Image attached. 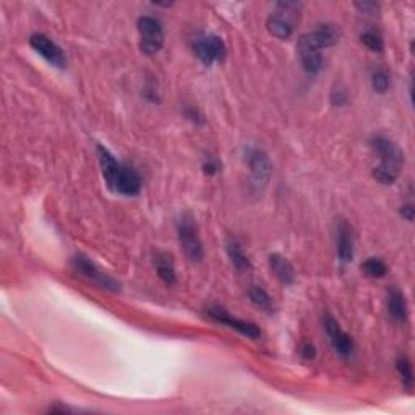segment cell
Wrapping results in <instances>:
<instances>
[{
	"instance_id": "obj_1",
	"label": "cell",
	"mask_w": 415,
	"mask_h": 415,
	"mask_svg": "<svg viewBox=\"0 0 415 415\" xmlns=\"http://www.w3.org/2000/svg\"><path fill=\"white\" fill-rule=\"evenodd\" d=\"M370 148L378 157V164L373 168V179L383 185H392L403 170L404 151L385 135H375L370 139Z\"/></svg>"
},
{
	"instance_id": "obj_2",
	"label": "cell",
	"mask_w": 415,
	"mask_h": 415,
	"mask_svg": "<svg viewBox=\"0 0 415 415\" xmlns=\"http://www.w3.org/2000/svg\"><path fill=\"white\" fill-rule=\"evenodd\" d=\"M300 12L302 3L299 2H278L266 20L269 34L281 41L291 38L300 20Z\"/></svg>"
},
{
	"instance_id": "obj_3",
	"label": "cell",
	"mask_w": 415,
	"mask_h": 415,
	"mask_svg": "<svg viewBox=\"0 0 415 415\" xmlns=\"http://www.w3.org/2000/svg\"><path fill=\"white\" fill-rule=\"evenodd\" d=\"M243 162L250 174V188L255 193H261L269 183L273 175V162L268 153L256 146H248L243 151Z\"/></svg>"
},
{
	"instance_id": "obj_4",
	"label": "cell",
	"mask_w": 415,
	"mask_h": 415,
	"mask_svg": "<svg viewBox=\"0 0 415 415\" xmlns=\"http://www.w3.org/2000/svg\"><path fill=\"white\" fill-rule=\"evenodd\" d=\"M177 237L185 256L193 263H200L205 256L203 243L198 234L197 221L190 213H183L177 223Z\"/></svg>"
},
{
	"instance_id": "obj_5",
	"label": "cell",
	"mask_w": 415,
	"mask_h": 415,
	"mask_svg": "<svg viewBox=\"0 0 415 415\" xmlns=\"http://www.w3.org/2000/svg\"><path fill=\"white\" fill-rule=\"evenodd\" d=\"M71 268L75 269V273H78L80 276H83L88 281L96 284V286L106 289L111 292H119L120 284L115 278H112L109 273L104 271V269L98 263L89 258L87 255H75L71 258Z\"/></svg>"
},
{
	"instance_id": "obj_6",
	"label": "cell",
	"mask_w": 415,
	"mask_h": 415,
	"mask_svg": "<svg viewBox=\"0 0 415 415\" xmlns=\"http://www.w3.org/2000/svg\"><path fill=\"white\" fill-rule=\"evenodd\" d=\"M138 33H139V51L144 56H156L164 46V30L161 21L155 16L143 15L138 18Z\"/></svg>"
},
{
	"instance_id": "obj_7",
	"label": "cell",
	"mask_w": 415,
	"mask_h": 415,
	"mask_svg": "<svg viewBox=\"0 0 415 415\" xmlns=\"http://www.w3.org/2000/svg\"><path fill=\"white\" fill-rule=\"evenodd\" d=\"M192 49L203 65L211 67L218 62H224L227 56L224 39L218 34H198L192 41Z\"/></svg>"
},
{
	"instance_id": "obj_8",
	"label": "cell",
	"mask_w": 415,
	"mask_h": 415,
	"mask_svg": "<svg viewBox=\"0 0 415 415\" xmlns=\"http://www.w3.org/2000/svg\"><path fill=\"white\" fill-rule=\"evenodd\" d=\"M206 317L210 319H213V322H216V323L224 324V326H227L231 329H236L238 335L245 336V337H248V339L256 341L261 337V329L256 326L255 323H250V322H245V319L232 317V315L221 305L208 306Z\"/></svg>"
},
{
	"instance_id": "obj_9",
	"label": "cell",
	"mask_w": 415,
	"mask_h": 415,
	"mask_svg": "<svg viewBox=\"0 0 415 415\" xmlns=\"http://www.w3.org/2000/svg\"><path fill=\"white\" fill-rule=\"evenodd\" d=\"M337 41H339V30L331 23H323L318 25L317 28L310 31V33L302 34L297 44L322 52L323 49L336 46Z\"/></svg>"
},
{
	"instance_id": "obj_10",
	"label": "cell",
	"mask_w": 415,
	"mask_h": 415,
	"mask_svg": "<svg viewBox=\"0 0 415 415\" xmlns=\"http://www.w3.org/2000/svg\"><path fill=\"white\" fill-rule=\"evenodd\" d=\"M323 326L326 329L329 342H331L333 349L336 350V354H339L341 357H350L352 352H354V339H352V336L347 335L344 329L341 328L339 322H337L331 313H324Z\"/></svg>"
},
{
	"instance_id": "obj_11",
	"label": "cell",
	"mask_w": 415,
	"mask_h": 415,
	"mask_svg": "<svg viewBox=\"0 0 415 415\" xmlns=\"http://www.w3.org/2000/svg\"><path fill=\"white\" fill-rule=\"evenodd\" d=\"M30 46L33 47L34 51L47 62V64L56 67V69H65L67 67L65 52L62 51V47L54 43L51 38H47L46 34L36 33L31 36Z\"/></svg>"
},
{
	"instance_id": "obj_12",
	"label": "cell",
	"mask_w": 415,
	"mask_h": 415,
	"mask_svg": "<svg viewBox=\"0 0 415 415\" xmlns=\"http://www.w3.org/2000/svg\"><path fill=\"white\" fill-rule=\"evenodd\" d=\"M139 190H142V177H139V174L132 166L122 162L120 170L117 174V179L114 185H112L111 192L119 193V195L124 197H135L138 195Z\"/></svg>"
},
{
	"instance_id": "obj_13",
	"label": "cell",
	"mask_w": 415,
	"mask_h": 415,
	"mask_svg": "<svg viewBox=\"0 0 415 415\" xmlns=\"http://www.w3.org/2000/svg\"><path fill=\"white\" fill-rule=\"evenodd\" d=\"M336 245H337V258L342 265L350 263L354 260V232L349 223L341 221L337 224L336 231Z\"/></svg>"
},
{
	"instance_id": "obj_14",
	"label": "cell",
	"mask_w": 415,
	"mask_h": 415,
	"mask_svg": "<svg viewBox=\"0 0 415 415\" xmlns=\"http://www.w3.org/2000/svg\"><path fill=\"white\" fill-rule=\"evenodd\" d=\"M96 153H98L99 166H101L102 177H104V180H106L107 188L111 190L112 185H114L115 179H117V174H119V170H120L122 162L117 161L114 157V155H112V153L107 150L104 144H98Z\"/></svg>"
},
{
	"instance_id": "obj_15",
	"label": "cell",
	"mask_w": 415,
	"mask_h": 415,
	"mask_svg": "<svg viewBox=\"0 0 415 415\" xmlns=\"http://www.w3.org/2000/svg\"><path fill=\"white\" fill-rule=\"evenodd\" d=\"M269 269H271L274 276L278 278L279 282H282L284 286H291L295 281V269L292 266L286 256L281 254H271L268 258Z\"/></svg>"
},
{
	"instance_id": "obj_16",
	"label": "cell",
	"mask_w": 415,
	"mask_h": 415,
	"mask_svg": "<svg viewBox=\"0 0 415 415\" xmlns=\"http://www.w3.org/2000/svg\"><path fill=\"white\" fill-rule=\"evenodd\" d=\"M155 266L157 276L161 278L162 282L168 284V286H174L177 282V273H175L172 255L168 254V251H156Z\"/></svg>"
},
{
	"instance_id": "obj_17",
	"label": "cell",
	"mask_w": 415,
	"mask_h": 415,
	"mask_svg": "<svg viewBox=\"0 0 415 415\" xmlns=\"http://www.w3.org/2000/svg\"><path fill=\"white\" fill-rule=\"evenodd\" d=\"M388 313L398 323H404L407 319V302L399 289H391L388 294Z\"/></svg>"
},
{
	"instance_id": "obj_18",
	"label": "cell",
	"mask_w": 415,
	"mask_h": 415,
	"mask_svg": "<svg viewBox=\"0 0 415 415\" xmlns=\"http://www.w3.org/2000/svg\"><path fill=\"white\" fill-rule=\"evenodd\" d=\"M225 251H227L229 260H231L232 266L238 273L250 271L251 269L250 260H248V256L245 255V251H243L242 245L236 240V238H227V242H225Z\"/></svg>"
},
{
	"instance_id": "obj_19",
	"label": "cell",
	"mask_w": 415,
	"mask_h": 415,
	"mask_svg": "<svg viewBox=\"0 0 415 415\" xmlns=\"http://www.w3.org/2000/svg\"><path fill=\"white\" fill-rule=\"evenodd\" d=\"M297 51H299L302 67H304V70L306 71V74L315 76L322 71V69H323L322 52L313 51V49H309L305 46H300V44H297Z\"/></svg>"
},
{
	"instance_id": "obj_20",
	"label": "cell",
	"mask_w": 415,
	"mask_h": 415,
	"mask_svg": "<svg viewBox=\"0 0 415 415\" xmlns=\"http://www.w3.org/2000/svg\"><path fill=\"white\" fill-rule=\"evenodd\" d=\"M248 299H250V302L256 306V309H260L263 311H269V313L274 310L273 297L269 295L263 287H260V286L251 287L250 291H248Z\"/></svg>"
},
{
	"instance_id": "obj_21",
	"label": "cell",
	"mask_w": 415,
	"mask_h": 415,
	"mask_svg": "<svg viewBox=\"0 0 415 415\" xmlns=\"http://www.w3.org/2000/svg\"><path fill=\"white\" fill-rule=\"evenodd\" d=\"M362 273L367 278L380 279L386 276L388 266L385 265V261L380 258H368L362 263Z\"/></svg>"
},
{
	"instance_id": "obj_22",
	"label": "cell",
	"mask_w": 415,
	"mask_h": 415,
	"mask_svg": "<svg viewBox=\"0 0 415 415\" xmlns=\"http://www.w3.org/2000/svg\"><path fill=\"white\" fill-rule=\"evenodd\" d=\"M396 370H398L401 380H403V385L407 388L410 391L414 386V370H412V363L410 360L405 357V355H399L398 360H396Z\"/></svg>"
},
{
	"instance_id": "obj_23",
	"label": "cell",
	"mask_w": 415,
	"mask_h": 415,
	"mask_svg": "<svg viewBox=\"0 0 415 415\" xmlns=\"http://www.w3.org/2000/svg\"><path fill=\"white\" fill-rule=\"evenodd\" d=\"M360 41H362L363 46L370 49L372 52L380 54V52H383V49H385V41H383L381 34L377 33V31H373V30L363 31L362 36H360Z\"/></svg>"
},
{
	"instance_id": "obj_24",
	"label": "cell",
	"mask_w": 415,
	"mask_h": 415,
	"mask_svg": "<svg viewBox=\"0 0 415 415\" xmlns=\"http://www.w3.org/2000/svg\"><path fill=\"white\" fill-rule=\"evenodd\" d=\"M391 87V80L390 75H388L386 70L378 69L372 74V88L373 91L378 94H385L388 89Z\"/></svg>"
},
{
	"instance_id": "obj_25",
	"label": "cell",
	"mask_w": 415,
	"mask_h": 415,
	"mask_svg": "<svg viewBox=\"0 0 415 415\" xmlns=\"http://www.w3.org/2000/svg\"><path fill=\"white\" fill-rule=\"evenodd\" d=\"M201 169H203V172L211 177V175H216L221 170V162L218 157L208 155V156H205V159H203Z\"/></svg>"
},
{
	"instance_id": "obj_26",
	"label": "cell",
	"mask_w": 415,
	"mask_h": 415,
	"mask_svg": "<svg viewBox=\"0 0 415 415\" xmlns=\"http://www.w3.org/2000/svg\"><path fill=\"white\" fill-rule=\"evenodd\" d=\"M347 99H349V96H347L344 89H333L331 96H329V101H331L333 106H344Z\"/></svg>"
},
{
	"instance_id": "obj_27",
	"label": "cell",
	"mask_w": 415,
	"mask_h": 415,
	"mask_svg": "<svg viewBox=\"0 0 415 415\" xmlns=\"http://www.w3.org/2000/svg\"><path fill=\"white\" fill-rule=\"evenodd\" d=\"M300 355L305 360H313L317 357V347H315L311 342H304V344L300 346Z\"/></svg>"
},
{
	"instance_id": "obj_28",
	"label": "cell",
	"mask_w": 415,
	"mask_h": 415,
	"mask_svg": "<svg viewBox=\"0 0 415 415\" xmlns=\"http://www.w3.org/2000/svg\"><path fill=\"white\" fill-rule=\"evenodd\" d=\"M354 5L362 13H367V15H372V13H375L380 8L377 2H355Z\"/></svg>"
},
{
	"instance_id": "obj_29",
	"label": "cell",
	"mask_w": 415,
	"mask_h": 415,
	"mask_svg": "<svg viewBox=\"0 0 415 415\" xmlns=\"http://www.w3.org/2000/svg\"><path fill=\"white\" fill-rule=\"evenodd\" d=\"M401 216H403L404 219H407L409 223H412L414 216H415V208H414V205L401 206Z\"/></svg>"
},
{
	"instance_id": "obj_30",
	"label": "cell",
	"mask_w": 415,
	"mask_h": 415,
	"mask_svg": "<svg viewBox=\"0 0 415 415\" xmlns=\"http://www.w3.org/2000/svg\"><path fill=\"white\" fill-rule=\"evenodd\" d=\"M185 115H187L188 119H192L193 122H197L198 119L203 120V115L198 112V109H195V107H187V109H185Z\"/></svg>"
}]
</instances>
